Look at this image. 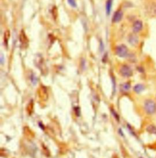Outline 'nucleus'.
Wrapping results in <instances>:
<instances>
[{
  "instance_id": "nucleus-1",
  "label": "nucleus",
  "mask_w": 156,
  "mask_h": 158,
  "mask_svg": "<svg viewBox=\"0 0 156 158\" xmlns=\"http://www.w3.org/2000/svg\"><path fill=\"white\" fill-rule=\"evenodd\" d=\"M144 110L149 115H152L156 112V103L152 99L146 100L144 103Z\"/></svg>"
},
{
  "instance_id": "nucleus-2",
  "label": "nucleus",
  "mask_w": 156,
  "mask_h": 158,
  "mask_svg": "<svg viewBox=\"0 0 156 158\" xmlns=\"http://www.w3.org/2000/svg\"><path fill=\"white\" fill-rule=\"evenodd\" d=\"M120 72L121 75H123L124 77H131L133 74V72L131 68L126 65H122V66L120 68Z\"/></svg>"
},
{
  "instance_id": "nucleus-3",
  "label": "nucleus",
  "mask_w": 156,
  "mask_h": 158,
  "mask_svg": "<svg viewBox=\"0 0 156 158\" xmlns=\"http://www.w3.org/2000/svg\"><path fill=\"white\" fill-rule=\"evenodd\" d=\"M116 54L120 57H126L128 54L127 48L124 45H121L120 46H117L116 49Z\"/></svg>"
},
{
  "instance_id": "nucleus-4",
  "label": "nucleus",
  "mask_w": 156,
  "mask_h": 158,
  "mask_svg": "<svg viewBox=\"0 0 156 158\" xmlns=\"http://www.w3.org/2000/svg\"><path fill=\"white\" fill-rule=\"evenodd\" d=\"M39 96L42 100H47L48 98L47 90L43 86H41L38 91Z\"/></svg>"
},
{
  "instance_id": "nucleus-5",
  "label": "nucleus",
  "mask_w": 156,
  "mask_h": 158,
  "mask_svg": "<svg viewBox=\"0 0 156 158\" xmlns=\"http://www.w3.org/2000/svg\"><path fill=\"white\" fill-rule=\"evenodd\" d=\"M20 41L22 44V45L24 46V48L28 45V43H29L28 38H27L24 31L23 30L21 31L20 34Z\"/></svg>"
},
{
  "instance_id": "nucleus-6",
  "label": "nucleus",
  "mask_w": 156,
  "mask_h": 158,
  "mask_svg": "<svg viewBox=\"0 0 156 158\" xmlns=\"http://www.w3.org/2000/svg\"><path fill=\"white\" fill-rule=\"evenodd\" d=\"M143 23L140 20L135 21L132 26V29L135 33H137L140 32L143 29Z\"/></svg>"
},
{
  "instance_id": "nucleus-7",
  "label": "nucleus",
  "mask_w": 156,
  "mask_h": 158,
  "mask_svg": "<svg viewBox=\"0 0 156 158\" xmlns=\"http://www.w3.org/2000/svg\"><path fill=\"white\" fill-rule=\"evenodd\" d=\"M123 12L121 11L118 10L117 11H116L114 15L113 19H112V21L114 23H118L120 22L122 18H123Z\"/></svg>"
},
{
  "instance_id": "nucleus-8",
  "label": "nucleus",
  "mask_w": 156,
  "mask_h": 158,
  "mask_svg": "<svg viewBox=\"0 0 156 158\" xmlns=\"http://www.w3.org/2000/svg\"><path fill=\"white\" fill-rule=\"evenodd\" d=\"M129 43L132 46H135L139 43V38L135 34H131L128 38Z\"/></svg>"
},
{
  "instance_id": "nucleus-9",
  "label": "nucleus",
  "mask_w": 156,
  "mask_h": 158,
  "mask_svg": "<svg viewBox=\"0 0 156 158\" xmlns=\"http://www.w3.org/2000/svg\"><path fill=\"white\" fill-rule=\"evenodd\" d=\"M148 14L151 16H156V4L155 3H151L147 9Z\"/></svg>"
},
{
  "instance_id": "nucleus-10",
  "label": "nucleus",
  "mask_w": 156,
  "mask_h": 158,
  "mask_svg": "<svg viewBox=\"0 0 156 158\" xmlns=\"http://www.w3.org/2000/svg\"><path fill=\"white\" fill-rule=\"evenodd\" d=\"M37 57H35V64L36 65L38 66L39 68H42V67L44 65V61H43V57H42V56L40 54H38L36 56Z\"/></svg>"
},
{
  "instance_id": "nucleus-11",
  "label": "nucleus",
  "mask_w": 156,
  "mask_h": 158,
  "mask_svg": "<svg viewBox=\"0 0 156 158\" xmlns=\"http://www.w3.org/2000/svg\"><path fill=\"white\" fill-rule=\"evenodd\" d=\"M24 135L26 136V137H27L29 139H31L32 138H33L34 137V133L30 130V128H29L28 127H27L24 128Z\"/></svg>"
},
{
  "instance_id": "nucleus-12",
  "label": "nucleus",
  "mask_w": 156,
  "mask_h": 158,
  "mask_svg": "<svg viewBox=\"0 0 156 158\" xmlns=\"http://www.w3.org/2000/svg\"><path fill=\"white\" fill-rule=\"evenodd\" d=\"M112 2H113V0H107L106 2V14L108 15H109L110 14H111V9L112 6Z\"/></svg>"
},
{
  "instance_id": "nucleus-13",
  "label": "nucleus",
  "mask_w": 156,
  "mask_h": 158,
  "mask_svg": "<svg viewBox=\"0 0 156 158\" xmlns=\"http://www.w3.org/2000/svg\"><path fill=\"white\" fill-rule=\"evenodd\" d=\"M144 90V86L142 84H137L134 87V91L137 93H140Z\"/></svg>"
},
{
  "instance_id": "nucleus-14",
  "label": "nucleus",
  "mask_w": 156,
  "mask_h": 158,
  "mask_svg": "<svg viewBox=\"0 0 156 158\" xmlns=\"http://www.w3.org/2000/svg\"><path fill=\"white\" fill-rule=\"evenodd\" d=\"M146 131H148V133L151 135H156V126L154 125H150L146 128Z\"/></svg>"
},
{
  "instance_id": "nucleus-15",
  "label": "nucleus",
  "mask_w": 156,
  "mask_h": 158,
  "mask_svg": "<svg viewBox=\"0 0 156 158\" xmlns=\"http://www.w3.org/2000/svg\"><path fill=\"white\" fill-rule=\"evenodd\" d=\"M11 37V32L9 30H7L5 32H4V43H6V45H7V43L9 41V39Z\"/></svg>"
},
{
  "instance_id": "nucleus-16",
  "label": "nucleus",
  "mask_w": 156,
  "mask_h": 158,
  "mask_svg": "<svg viewBox=\"0 0 156 158\" xmlns=\"http://www.w3.org/2000/svg\"><path fill=\"white\" fill-rule=\"evenodd\" d=\"M121 90L123 91H129L130 90V88H131V84H130V83L127 82V83H125L121 85Z\"/></svg>"
},
{
  "instance_id": "nucleus-17",
  "label": "nucleus",
  "mask_w": 156,
  "mask_h": 158,
  "mask_svg": "<svg viewBox=\"0 0 156 158\" xmlns=\"http://www.w3.org/2000/svg\"><path fill=\"white\" fill-rule=\"evenodd\" d=\"M52 15L54 20H56L58 16V8L56 6H54L52 9Z\"/></svg>"
},
{
  "instance_id": "nucleus-18",
  "label": "nucleus",
  "mask_w": 156,
  "mask_h": 158,
  "mask_svg": "<svg viewBox=\"0 0 156 158\" xmlns=\"http://www.w3.org/2000/svg\"><path fill=\"white\" fill-rule=\"evenodd\" d=\"M27 112H28L29 115H31L33 111V102L32 100L28 104V106H27Z\"/></svg>"
},
{
  "instance_id": "nucleus-19",
  "label": "nucleus",
  "mask_w": 156,
  "mask_h": 158,
  "mask_svg": "<svg viewBox=\"0 0 156 158\" xmlns=\"http://www.w3.org/2000/svg\"><path fill=\"white\" fill-rule=\"evenodd\" d=\"M31 81L34 85H35L37 83V78L36 76L34 74L31 75Z\"/></svg>"
},
{
  "instance_id": "nucleus-20",
  "label": "nucleus",
  "mask_w": 156,
  "mask_h": 158,
  "mask_svg": "<svg viewBox=\"0 0 156 158\" xmlns=\"http://www.w3.org/2000/svg\"><path fill=\"white\" fill-rule=\"evenodd\" d=\"M68 3L73 7H76L77 6L76 2L75 0H68Z\"/></svg>"
},
{
  "instance_id": "nucleus-21",
  "label": "nucleus",
  "mask_w": 156,
  "mask_h": 158,
  "mask_svg": "<svg viewBox=\"0 0 156 158\" xmlns=\"http://www.w3.org/2000/svg\"><path fill=\"white\" fill-rule=\"evenodd\" d=\"M111 111H112V115H113V116L115 117V119L118 121L119 120V116H118V114L113 110V109H112L111 110Z\"/></svg>"
},
{
  "instance_id": "nucleus-22",
  "label": "nucleus",
  "mask_w": 156,
  "mask_h": 158,
  "mask_svg": "<svg viewBox=\"0 0 156 158\" xmlns=\"http://www.w3.org/2000/svg\"><path fill=\"white\" fill-rule=\"evenodd\" d=\"M3 55H1V64H3Z\"/></svg>"
}]
</instances>
